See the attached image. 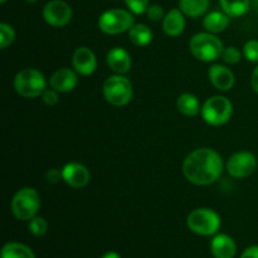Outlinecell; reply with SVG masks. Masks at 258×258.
<instances>
[{
	"instance_id": "obj_13",
	"label": "cell",
	"mask_w": 258,
	"mask_h": 258,
	"mask_svg": "<svg viewBox=\"0 0 258 258\" xmlns=\"http://www.w3.org/2000/svg\"><path fill=\"white\" fill-rule=\"evenodd\" d=\"M49 85L57 92H71L78 85L77 72H75L71 68H59L52 75L49 80Z\"/></svg>"
},
{
	"instance_id": "obj_27",
	"label": "cell",
	"mask_w": 258,
	"mask_h": 258,
	"mask_svg": "<svg viewBox=\"0 0 258 258\" xmlns=\"http://www.w3.org/2000/svg\"><path fill=\"white\" fill-rule=\"evenodd\" d=\"M241 58L242 52L237 47H227L224 48L223 53H222V59L227 64H236L241 60Z\"/></svg>"
},
{
	"instance_id": "obj_20",
	"label": "cell",
	"mask_w": 258,
	"mask_h": 258,
	"mask_svg": "<svg viewBox=\"0 0 258 258\" xmlns=\"http://www.w3.org/2000/svg\"><path fill=\"white\" fill-rule=\"evenodd\" d=\"M211 0H179V9L184 13L185 17L189 18H199L209 8Z\"/></svg>"
},
{
	"instance_id": "obj_14",
	"label": "cell",
	"mask_w": 258,
	"mask_h": 258,
	"mask_svg": "<svg viewBox=\"0 0 258 258\" xmlns=\"http://www.w3.org/2000/svg\"><path fill=\"white\" fill-rule=\"evenodd\" d=\"M107 64L116 75H125L130 71L133 60H131L130 53L126 49L120 47H115L111 50H108L106 55Z\"/></svg>"
},
{
	"instance_id": "obj_11",
	"label": "cell",
	"mask_w": 258,
	"mask_h": 258,
	"mask_svg": "<svg viewBox=\"0 0 258 258\" xmlns=\"http://www.w3.org/2000/svg\"><path fill=\"white\" fill-rule=\"evenodd\" d=\"M91 174L80 163H68L62 169V180L73 189H82L90 183Z\"/></svg>"
},
{
	"instance_id": "obj_33",
	"label": "cell",
	"mask_w": 258,
	"mask_h": 258,
	"mask_svg": "<svg viewBox=\"0 0 258 258\" xmlns=\"http://www.w3.org/2000/svg\"><path fill=\"white\" fill-rule=\"evenodd\" d=\"M251 86L253 88V91L256 93H258V66L253 70L251 76Z\"/></svg>"
},
{
	"instance_id": "obj_36",
	"label": "cell",
	"mask_w": 258,
	"mask_h": 258,
	"mask_svg": "<svg viewBox=\"0 0 258 258\" xmlns=\"http://www.w3.org/2000/svg\"><path fill=\"white\" fill-rule=\"evenodd\" d=\"M0 2H2V3H5V2H7V0H0Z\"/></svg>"
},
{
	"instance_id": "obj_34",
	"label": "cell",
	"mask_w": 258,
	"mask_h": 258,
	"mask_svg": "<svg viewBox=\"0 0 258 258\" xmlns=\"http://www.w3.org/2000/svg\"><path fill=\"white\" fill-rule=\"evenodd\" d=\"M102 258H121L120 254L116 253V252H107L102 256Z\"/></svg>"
},
{
	"instance_id": "obj_3",
	"label": "cell",
	"mask_w": 258,
	"mask_h": 258,
	"mask_svg": "<svg viewBox=\"0 0 258 258\" xmlns=\"http://www.w3.org/2000/svg\"><path fill=\"white\" fill-rule=\"evenodd\" d=\"M14 88L22 97L37 98L47 90V81L40 71L35 68H25L15 76Z\"/></svg>"
},
{
	"instance_id": "obj_24",
	"label": "cell",
	"mask_w": 258,
	"mask_h": 258,
	"mask_svg": "<svg viewBox=\"0 0 258 258\" xmlns=\"http://www.w3.org/2000/svg\"><path fill=\"white\" fill-rule=\"evenodd\" d=\"M28 228H29L30 233L34 234L35 237H42L48 232V222L43 217L35 216L34 218H32L29 221Z\"/></svg>"
},
{
	"instance_id": "obj_22",
	"label": "cell",
	"mask_w": 258,
	"mask_h": 258,
	"mask_svg": "<svg viewBox=\"0 0 258 258\" xmlns=\"http://www.w3.org/2000/svg\"><path fill=\"white\" fill-rule=\"evenodd\" d=\"M219 4L228 17L238 18L248 12L251 0H219Z\"/></svg>"
},
{
	"instance_id": "obj_31",
	"label": "cell",
	"mask_w": 258,
	"mask_h": 258,
	"mask_svg": "<svg viewBox=\"0 0 258 258\" xmlns=\"http://www.w3.org/2000/svg\"><path fill=\"white\" fill-rule=\"evenodd\" d=\"M45 178H47V180L49 181V183H58V181L62 179V170H58V169H49V170L47 171V175H45Z\"/></svg>"
},
{
	"instance_id": "obj_32",
	"label": "cell",
	"mask_w": 258,
	"mask_h": 258,
	"mask_svg": "<svg viewBox=\"0 0 258 258\" xmlns=\"http://www.w3.org/2000/svg\"><path fill=\"white\" fill-rule=\"evenodd\" d=\"M241 258H258V246H251L242 253Z\"/></svg>"
},
{
	"instance_id": "obj_17",
	"label": "cell",
	"mask_w": 258,
	"mask_h": 258,
	"mask_svg": "<svg viewBox=\"0 0 258 258\" xmlns=\"http://www.w3.org/2000/svg\"><path fill=\"white\" fill-rule=\"evenodd\" d=\"M211 251L214 258H233L236 256V242L227 234H218L213 238Z\"/></svg>"
},
{
	"instance_id": "obj_4",
	"label": "cell",
	"mask_w": 258,
	"mask_h": 258,
	"mask_svg": "<svg viewBox=\"0 0 258 258\" xmlns=\"http://www.w3.org/2000/svg\"><path fill=\"white\" fill-rule=\"evenodd\" d=\"M106 101L116 107L126 106L133 100L134 90L130 80L123 75H113L105 81L102 87Z\"/></svg>"
},
{
	"instance_id": "obj_21",
	"label": "cell",
	"mask_w": 258,
	"mask_h": 258,
	"mask_svg": "<svg viewBox=\"0 0 258 258\" xmlns=\"http://www.w3.org/2000/svg\"><path fill=\"white\" fill-rule=\"evenodd\" d=\"M128 38L136 47H146L153 40V32L145 24H134V27L128 30Z\"/></svg>"
},
{
	"instance_id": "obj_19",
	"label": "cell",
	"mask_w": 258,
	"mask_h": 258,
	"mask_svg": "<svg viewBox=\"0 0 258 258\" xmlns=\"http://www.w3.org/2000/svg\"><path fill=\"white\" fill-rule=\"evenodd\" d=\"M176 107L181 115L188 116V117H194L202 111L199 100L191 93H183L179 96L176 101Z\"/></svg>"
},
{
	"instance_id": "obj_2",
	"label": "cell",
	"mask_w": 258,
	"mask_h": 258,
	"mask_svg": "<svg viewBox=\"0 0 258 258\" xmlns=\"http://www.w3.org/2000/svg\"><path fill=\"white\" fill-rule=\"evenodd\" d=\"M191 54L202 62H214L222 57L224 47L216 34L209 32L198 33L189 42Z\"/></svg>"
},
{
	"instance_id": "obj_7",
	"label": "cell",
	"mask_w": 258,
	"mask_h": 258,
	"mask_svg": "<svg viewBox=\"0 0 258 258\" xmlns=\"http://www.w3.org/2000/svg\"><path fill=\"white\" fill-rule=\"evenodd\" d=\"M233 113V105L224 96L209 97L202 106V117L208 125L222 126L229 121Z\"/></svg>"
},
{
	"instance_id": "obj_26",
	"label": "cell",
	"mask_w": 258,
	"mask_h": 258,
	"mask_svg": "<svg viewBox=\"0 0 258 258\" xmlns=\"http://www.w3.org/2000/svg\"><path fill=\"white\" fill-rule=\"evenodd\" d=\"M243 55L248 62H258V40L251 39L246 42L243 47Z\"/></svg>"
},
{
	"instance_id": "obj_9",
	"label": "cell",
	"mask_w": 258,
	"mask_h": 258,
	"mask_svg": "<svg viewBox=\"0 0 258 258\" xmlns=\"http://www.w3.org/2000/svg\"><path fill=\"white\" fill-rule=\"evenodd\" d=\"M72 8L64 0H50L43 8V18L50 27H66L72 20Z\"/></svg>"
},
{
	"instance_id": "obj_30",
	"label": "cell",
	"mask_w": 258,
	"mask_h": 258,
	"mask_svg": "<svg viewBox=\"0 0 258 258\" xmlns=\"http://www.w3.org/2000/svg\"><path fill=\"white\" fill-rule=\"evenodd\" d=\"M58 93L59 92H57V91L53 90V88H50V90H45L42 95L43 102H44L47 106L57 105L58 101H59V96H58Z\"/></svg>"
},
{
	"instance_id": "obj_16",
	"label": "cell",
	"mask_w": 258,
	"mask_h": 258,
	"mask_svg": "<svg viewBox=\"0 0 258 258\" xmlns=\"http://www.w3.org/2000/svg\"><path fill=\"white\" fill-rule=\"evenodd\" d=\"M185 29V15L180 9H171L163 19V30L169 37H179Z\"/></svg>"
},
{
	"instance_id": "obj_29",
	"label": "cell",
	"mask_w": 258,
	"mask_h": 258,
	"mask_svg": "<svg viewBox=\"0 0 258 258\" xmlns=\"http://www.w3.org/2000/svg\"><path fill=\"white\" fill-rule=\"evenodd\" d=\"M146 15H148V18L150 20H153V22H160V20L164 19V10L163 8L160 7V5H156V4H153L150 5V7L148 8V10H146Z\"/></svg>"
},
{
	"instance_id": "obj_15",
	"label": "cell",
	"mask_w": 258,
	"mask_h": 258,
	"mask_svg": "<svg viewBox=\"0 0 258 258\" xmlns=\"http://www.w3.org/2000/svg\"><path fill=\"white\" fill-rule=\"evenodd\" d=\"M212 85L219 91H229L234 86V75L229 68L222 64H213L208 71Z\"/></svg>"
},
{
	"instance_id": "obj_25",
	"label": "cell",
	"mask_w": 258,
	"mask_h": 258,
	"mask_svg": "<svg viewBox=\"0 0 258 258\" xmlns=\"http://www.w3.org/2000/svg\"><path fill=\"white\" fill-rule=\"evenodd\" d=\"M15 39V32L12 25L7 23L0 24V47L2 49H5L8 45L12 44Z\"/></svg>"
},
{
	"instance_id": "obj_1",
	"label": "cell",
	"mask_w": 258,
	"mask_h": 258,
	"mask_svg": "<svg viewBox=\"0 0 258 258\" xmlns=\"http://www.w3.org/2000/svg\"><path fill=\"white\" fill-rule=\"evenodd\" d=\"M223 171V160L216 150L202 148L191 151L183 163L186 180L196 185L206 186L218 180Z\"/></svg>"
},
{
	"instance_id": "obj_5",
	"label": "cell",
	"mask_w": 258,
	"mask_h": 258,
	"mask_svg": "<svg viewBox=\"0 0 258 258\" xmlns=\"http://www.w3.org/2000/svg\"><path fill=\"white\" fill-rule=\"evenodd\" d=\"M135 24V19L130 10L110 9L103 12L98 18V28L108 35L128 32Z\"/></svg>"
},
{
	"instance_id": "obj_6",
	"label": "cell",
	"mask_w": 258,
	"mask_h": 258,
	"mask_svg": "<svg viewBox=\"0 0 258 258\" xmlns=\"http://www.w3.org/2000/svg\"><path fill=\"white\" fill-rule=\"evenodd\" d=\"M40 208V197L33 188H23L12 199V212L19 221H30Z\"/></svg>"
},
{
	"instance_id": "obj_35",
	"label": "cell",
	"mask_w": 258,
	"mask_h": 258,
	"mask_svg": "<svg viewBox=\"0 0 258 258\" xmlns=\"http://www.w3.org/2000/svg\"><path fill=\"white\" fill-rule=\"evenodd\" d=\"M25 2H28V3H30V4H33V3L38 2V0H25Z\"/></svg>"
},
{
	"instance_id": "obj_28",
	"label": "cell",
	"mask_w": 258,
	"mask_h": 258,
	"mask_svg": "<svg viewBox=\"0 0 258 258\" xmlns=\"http://www.w3.org/2000/svg\"><path fill=\"white\" fill-rule=\"evenodd\" d=\"M126 5H127L128 10H130L133 14L140 15L146 13L148 8L150 7V0H125Z\"/></svg>"
},
{
	"instance_id": "obj_12",
	"label": "cell",
	"mask_w": 258,
	"mask_h": 258,
	"mask_svg": "<svg viewBox=\"0 0 258 258\" xmlns=\"http://www.w3.org/2000/svg\"><path fill=\"white\" fill-rule=\"evenodd\" d=\"M73 68L81 76H90L97 68V58L87 47H80L75 50L72 58Z\"/></svg>"
},
{
	"instance_id": "obj_23",
	"label": "cell",
	"mask_w": 258,
	"mask_h": 258,
	"mask_svg": "<svg viewBox=\"0 0 258 258\" xmlns=\"http://www.w3.org/2000/svg\"><path fill=\"white\" fill-rule=\"evenodd\" d=\"M2 258H35L32 248L18 242H9L2 249Z\"/></svg>"
},
{
	"instance_id": "obj_10",
	"label": "cell",
	"mask_w": 258,
	"mask_h": 258,
	"mask_svg": "<svg viewBox=\"0 0 258 258\" xmlns=\"http://www.w3.org/2000/svg\"><path fill=\"white\" fill-rule=\"evenodd\" d=\"M257 168V159L249 151H238L227 161V171L236 179H243L251 175Z\"/></svg>"
},
{
	"instance_id": "obj_8",
	"label": "cell",
	"mask_w": 258,
	"mask_h": 258,
	"mask_svg": "<svg viewBox=\"0 0 258 258\" xmlns=\"http://www.w3.org/2000/svg\"><path fill=\"white\" fill-rule=\"evenodd\" d=\"M186 224L191 232L199 236H212L219 231L221 218L213 209L198 208L189 214Z\"/></svg>"
},
{
	"instance_id": "obj_18",
	"label": "cell",
	"mask_w": 258,
	"mask_h": 258,
	"mask_svg": "<svg viewBox=\"0 0 258 258\" xmlns=\"http://www.w3.org/2000/svg\"><path fill=\"white\" fill-rule=\"evenodd\" d=\"M231 17L226 14L224 12H212L206 15L203 19V27L207 32L218 34V33L224 32L228 28Z\"/></svg>"
}]
</instances>
